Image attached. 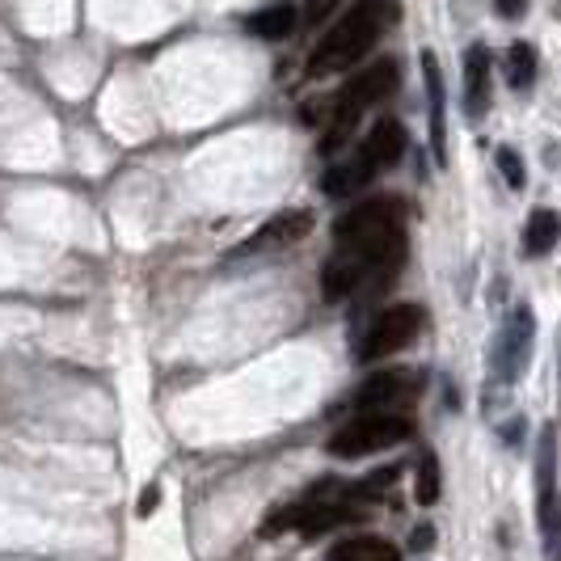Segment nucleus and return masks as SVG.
<instances>
[{"mask_svg":"<svg viewBox=\"0 0 561 561\" xmlns=\"http://www.w3.org/2000/svg\"><path fill=\"white\" fill-rule=\"evenodd\" d=\"M533 77H536V51L528 43H515L506 51V81H511V89H528Z\"/></svg>","mask_w":561,"mask_h":561,"instance_id":"nucleus-19","label":"nucleus"},{"mask_svg":"<svg viewBox=\"0 0 561 561\" xmlns=\"http://www.w3.org/2000/svg\"><path fill=\"white\" fill-rule=\"evenodd\" d=\"M157 494H161L157 485H148V490H144V499H140V515H148V511L157 506Z\"/></svg>","mask_w":561,"mask_h":561,"instance_id":"nucleus-25","label":"nucleus"},{"mask_svg":"<svg viewBox=\"0 0 561 561\" xmlns=\"http://www.w3.org/2000/svg\"><path fill=\"white\" fill-rule=\"evenodd\" d=\"M309 232H312V211H279V216H271L266 225L257 228L237 253L279 250V245H291V241H305Z\"/></svg>","mask_w":561,"mask_h":561,"instance_id":"nucleus-10","label":"nucleus"},{"mask_svg":"<svg viewBox=\"0 0 561 561\" xmlns=\"http://www.w3.org/2000/svg\"><path fill=\"white\" fill-rule=\"evenodd\" d=\"M380 169L367 161V152L359 148L351 161H337V165L325 169V178H321V191L330 198H342V195H355V191H364L367 182L376 178Z\"/></svg>","mask_w":561,"mask_h":561,"instance_id":"nucleus-12","label":"nucleus"},{"mask_svg":"<svg viewBox=\"0 0 561 561\" xmlns=\"http://www.w3.org/2000/svg\"><path fill=\"white\" fill-rule=\"evenodd\" d=\"M422 77H426V98H431V152L439 165H448V114H444V72L439 59L422 51Z\"/></svg>","mask_w":561,"mask_h":561,"instance_id":"nucleus-11","label":"nucleus"},{"mask_svg":"<svg viewBox=\"0 0 561 561\" xmlns=\"http://www.w3.org/2000/svg\"><path fill=\"white\" fill-rule=\"evenodd\" d=\"M389 18H393L389 0H355L351 13L334 22V30L312 47L309 77H334V72H346L351 64H359L385 34Z\"/></svg>","mask_w":561,"mask_h":561,"instance_id":"nucleus-2","label":"nucleus"},{"mask_svg":"<svg viewBox=\"0 0 561 561\" xmlns=\"http://www.w3.org/2000/svg\"><path fill=\"white\" fill-rule=\"evenodd\" d=\"M494 9H499L503 18H511V22H515V18H524V9H528V0H494Z\"/></svg>","mask_w":561,"mask_h":561,"instance_id":"nucleus-23","label":"nucleus"},{"mask_svg":"<svg viewBox=\"0 0 561 561\" xmlns=\"http://www.w3.org/2000/svg\"><path fill=\"white\" fill-rule=\"evenodd\" d=\"M405 127L397 123V118H380L371 131H367V140H364V152H367V161L380 169H393L397 161H401V152H405Z\"/></svg>","mask_w":561,"mask_h":561,"instance_id":"nucleus-13","label":"nucleus"},{"mask_svg":"<svg viewBox=\"0 0 561 561\" xmlns=\"http://www.w3.org/2000/svg\"><path fill=\"white\" fill-rule=\"evenodd\" d=\"M426 325V312L422 305H393V309L376 312L371 325H367L364 342H359V359L376 364V359H389L397 351H405Z\"/></svg>","mask_w":561,"mask_h":561,"instance_id":"nucleus-6","label":"nucleus"},{"mask_svg":"<svg viewBox=\"0 0 561 561\" xmlns=\"http://www.w3.org/2000/svg\"><path fill=\"white\" fill-rule=\"evenodd\" d=\"M410 435H414V422L405 419V414H359V419H351L346 426H337L334 439H330V451L355 460V456L397 448Z\"/></svg>","mask_w":561,"mask_h":561,"instance_id":"nucleus-5","label":"nucleus"},{"mask_svg":"<svg viewBox=\"0 0 561 561\" xmlns=\"http://www.w3.org/2000/svg\"><path fill=\"white\" fill-rule=\"evenodd\" d=\"M334 241L342 253L359 257L371 279L385 283L405 257V207L401 198H367L337 216Z\"/></svg>","mask_w":561,"mask_h":561,"instance_id":"nucleus-1","label":"nucleus"},{"mask_svg":"<svg viewBox=\"0 0 561 561\" xmlns=\"http://www.w3.org/2000/svg\"><path fill=\"white\" fill-rule=\"evenodd\" d=\"M431 545H435V528H431V524H419V528H414V549H431Z\"/></svg>","mask_w":561,"mask_h":561,"instance_id":"nucleus-24","label":"nucleus"},{"mask_svg":"<svg viewBox=\"0 0 561 561\" xmlns=\"http://www.w3.org/2000/svg\"><path fill=\"white\" fill-rule=\"evenodd\" d=\"M494 161H499V169H503V178H506V186H511V191H519V186L528 182L524 161H519V152H515V148H499V152H494Z\"/></svg>","mask_w":561,"mask_h":561,"instance_id":"nucleus-21","label":"nucleus"},{"mask_svg":"<svg viewBox=\"0 0 561 561\" xmlns=\"http://www.w3.org/2000/svg\"><path fill=\"white\" fill-rule=\"evenodd\" d=\"M296 22H300L296 4H291V0H275V4L257 9L245 26H250V34H257V38H287V34L296 30Z\"/></svg>","mask_w":561,"mask_h":561,"instance_id":"nucleus-15","label":"nucleus"},{"mask_svg":"<svg viewBox=\"0 0 561 561\" xmlns=\"http://www.w3.org/2000/svg\"><path fill=\"white\" fill-rule=\"evenodd\" d=\"M401 478V465H385V469H376L371 478H364L355 485V494H364V499H385V490Z\"/></svg>","mask_w":561,"mask_h":561,"instance_id":"nucleus-20","label":"nucleus"},{"mask_svg":"<svg viewBox=\"0 0 561 561\" xmlns=\"http://www.w3.org/2000/svg\"><path fill=\"white\" fill-rule=\"evenodd\" d=\"M490 106V51L473 43L465 56V111L469 118H481Z\"/></svg>","mask_w":561,"mask_h":561,"instance_id":"nucleus-14","label":"nucleus"},{"mask_svg":"<svg viewBox=\"0 0 561 561\" xmlns=\"http://www.w3.org/2000/svg\"><path fill=\"white\" fill-rule=\"evenodd\" d=\"M553 506H558V431L545 426L536 444V511L545 533H553Z\"/></svg>","mask_w":561,"mask_h":561,"instance_id":"nucleus-9","label":"nucleus"},{"mask_svg":"<svg viewBox=\"0 0 561 561\" xmlns=\"http://www.w3.org/2000/svg\"><path fill=\"white\" fill-rule=\"evenodd\" d=\"M561 237V216L549 211V207H536L528 216V228H524V253L528 257H545V253L558 245Z\"/></svg>","mask_w":561,"mask_h":561,"instance_id":"nucleus-16","label":"nucleus"},{"mask_svg":"<svg viewBox=\"0 0 561 561\" xmlns=\"http://www.w3.org/2000/svg\"><path fill=\"white\" fill-rule=\"evenodd\" d=\"M337 4H342V0H305V22H309V26H321Z\"/></svg>","mask_w":561,"mask_h":561,"instance_id":"nucleus-22","label":"nucleus"},{"mask_svg":"<svg viewBox=\"0 0 561 561\" xmlns=\"http://www.w3.org/2000/svg\"><path fill=\"white\" fill-rule=\"evenodd\" d=\"M414 397H419V376L397 367V371H380L367 380L355 393V410L359 414H397V405H410Z\"/></svg>","mask_w":561,"mask_h":561,"instance_id":"nucleus-8","label":"nucleus"},{"mask_svg":"<svg viewBox=\"0 0 561 561\" xmlns=\"http://www.w3.org/2000/svg\"><path fill=\"white\" fill-rule=\"evenodd\" d=\"M393 89H397V64H393V59L371 64L367 72H359L355 81L346 84V89L337 93L330 123H325V136H321V157H337V152L351 144V136H355V127H359V118H364L367 106L385 102Z\"/></svg>","mask_w":561,"mask_h":561,"instance_id":"nucleus-3","label":"nucleus"},{"mask_svg":"<svg viewBox=\"0 0 561 561\" xmlns=\"http://www.w3.org/2000/svg\"><path fill=\"white\" fill-rule=\"evenodd\" d=\"M330 485H334V481L312 485L309 499H300V503L275 511V515L266 519L262 536H279V533L321 536V533H334V528H346V524H359V519H364V511H359L355 503H346L342 494H325Z\"/></svg>","mask_w":561,"mask_h":561,"instance_id":"nucleus-4","label":"nucleus"},{"mask_svg":"<svg viewBox=\"0 0 561 561\" xmlns=\"http://www.w3.org/2000/svg\"><path fill=\"white\" fill-rule=\"evenodd\" d=\"M533 337H536L533 309H528V305L511 309L506 325L499 330V337H494V376H499L503 385H515V380H519V371L528 367V355H533Z\"/></svg>","mask_w":561,"mask_h":561,"instance_id":"nucleus-7","label":"nucleus"},{"mask_svg":"<svg viewBox=\"0 0 561 561\" xmlns=\"http://www.w3.org/2000/svg\"><path fill=\"white\" fill-rule=\"evenodd\" d=\"M325 561H401V553L380 536H355V540H342Z\"/></svg>","mask_w":561,"mask_h":561,"instance_id":"nucleus-17","label":"nucleus"},{"mask_svg":"<svg viewBox=\"0 0 561 561\" xmlns=\"http://www.w3.org/2000/svg\"><path fill=\"white\" fill-rule=\"evenodd\" d=\"M444 494V473H439V456L426 448L419 456V481H414V499L422 506H435Z\"/></svg>","mask_w":561,"mask_h":561,"instance_id":"nucleus-18","label":"nucleus"}]
</instances>
